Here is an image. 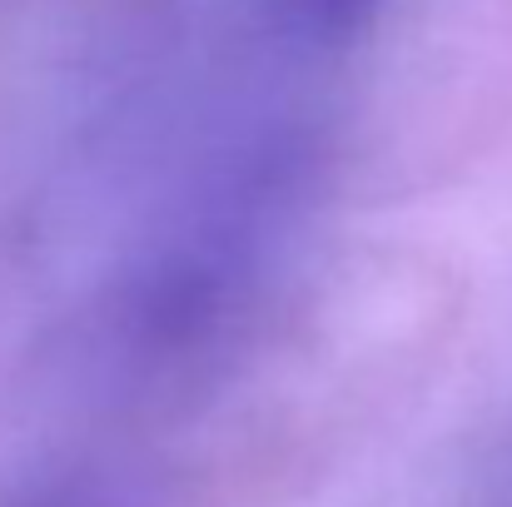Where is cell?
<instances>
[{"mask_svg": "<svg viewBox=\"0 0 512 507\" xmlns=\"http://www.w3.org/2000/svg\"><path fill=\"white\" fill-rule=\"evenodd\" d=\"M378 5L383 0H269V15L304 45H348L373 25Z\"/></svg>", "mask_w": 512, "mask_h": 507, "instance_id": "obj_1", "label": "cell"}]
</instances>
